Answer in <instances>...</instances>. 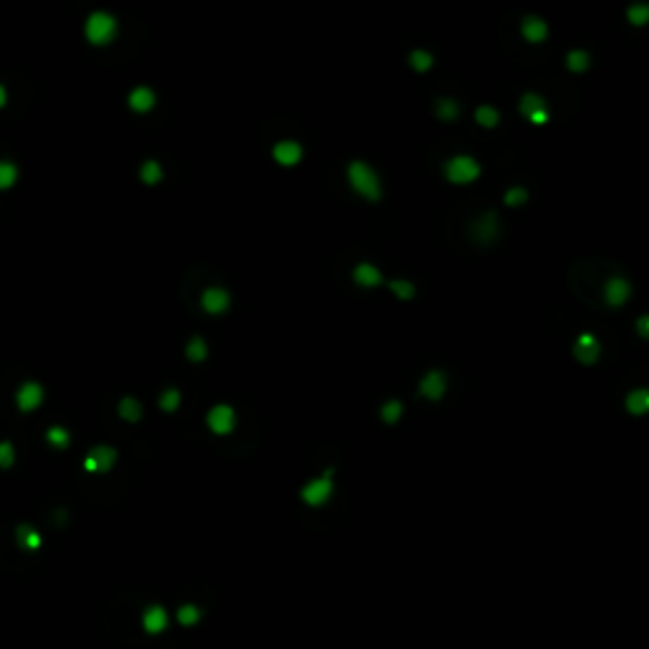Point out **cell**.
<instances>
[{"instance_id":"9c48e42d","label":"cell","mask_w":649,"mask_h":649,"mask_svg":"<svg viewBox=\"0 0 649 649\" xmlns=\"http://www.w3.org/2000/svg\"><path fill=\"white\" fill-rule=\"evenodd\" d=\"M114 459H117V452L112 446H94L84 459V467L86 472H110L114 467Z\"/></svg>"},{"instance_id":"4dcf8cb0","label":"cell","mask_w":649,"mask_h":649,"mask_svg":"<svg viewBox=\"0 0 649 649\" xmlns=\"http://www.w3.org/2000/svg\"><path fill=\"white\" fill-rule=\"evenodd\" d=\"M186 352H188V358L193 360V363H201V360H206V355H208L206 340H203V337H193V340L188 343V348H186Z\"/></svg>"},{"instance_id":"7a4b0ae2","label":"cell","mask_w":649,"mask_h":649,"mask_svg":"<svg viewBox=\"0 0 649 649\" xmlns=\"http://www.w3.org/2000/svg\"><path fill=\"white\" fill-rule=\"evenodd\" d=\"M444 178L454 186H470L479 178V163L470 155H454L444 163Z\"/></svg>"},{"instance_id":"484cf974","label":"cell","mask_w":649,"mask_h":649,"mask_svg":"<svg viewBox=\"0 0 649 649\" xmlns=\"http://www.w3.org/2000/svg\"><path fill=\"white\" fill-rule=\"evenodd\" d=\"M459 114V104L454 99H437V117L444 119V122H452Z\"/></svg>"},{"instance_id":"d590c367","label":"cell","mask_w":649,"mask_h":649,"mask_svg":"<svg viewBox=\"0 0 649 649\" xmlns=\"http://www.w3.org/2000/svg\"><path fill=\"white\" fill-rule=\"evenodd\" d=\"M16 459V452H13V444L10 441H0V467L8 470L10 464Z\"/></svg>"},{"instance_id":"ac0fdd59","label":"cell","mask_w":649,"mask_h":649,"mask_svg":"<svg viewBox=\"0 0 649 649\" xmlns=\"http://www.w3.org/2000/svg\"><path fill=\"white\" fill-rule=\"evenodd\" d=\"M497 231H500V226H497V216H495V213H485V216L475 223V236L485 243L492 241L495 236H497Z\"/></svg>"},{"instance_id":"74e56055","label":"cell","mask_w":649,"mask_h":649,"mask_svg":"<svg viewBox=\"0 0 649 649\" xmlns=\"http://www.w3.org/2000/svg\"><path fill=\"white\" fill-rule=\"evenodd\" d=\"M6 99H8V97H6V89L0 86V107H6Z\"/></svg>"},{"instance_id":"2e32d148","label":"cell","mask_w":649,"mask_h":649,"mask_svg":"<svg viewBox=\"0 0 649 649\" xmlns=\"http://www.w3.org/2000/svg\"><path fill=\"white\" fill-rule=\"evenodd\" d=\"M142 629L148 634H160L168 629V611L163 606H150L145 614H142Z\"/></svg>"},{"instance_id":"44dd1931","label":"cell","mask_w":649,"mask_h":649,"mask_svg":"<svg viewBox=\"0 0 649 649\" xmlns=\"http://www.w3.org/2000/svg\"><path fill=\"white\" fill-rule=\"evenodd\" d=\"M475 119H477L479 127H487V130H492V127L500 125V112L492 110V107H477V112H475Z\"/></svg>"},{"instance_id":"8d00e7d4","label":"cell","mask_w":649,"mask_h":649,"mask_svg":"<svg viewBox=\"0 0 649 649\" xmlns=\"http://www.w3.org/2000/svg\"><path fill=\"white\" fill-rule=\"evenodd\" d=\"M637 335L649 340V314H641L639 320H637Z\"/></svg>"},{"instance_id":"f546056e","label":"cell","mask_w":649,"mask_h":649,"mask_svg":"<svg viewBox=\"0 0 649 649\" xmlns=\"http://www.w3.org/2000/svg\"><path fill=\"white\" fill-rule=\"evenodd\" d=\"M18 180V168L13 163H0V190H6V188H10L13 183Z\"/></svg>"},{"instance_id":"8992f818","label":"cell","mask_w":649,"mask_h":649,"mask_svg":"<svg viewBox=\"0 0 649 649\" xmlns=\"http://www.w3.org/2000/svg\"><path fill=\"white\" fill-rule=\"evenodd\" d=\"M573 355H576V360L583 363V366H594L596 360H599V355H601L599 337H596L594 332H581V335L576 337V343H573Z\"/></svg>"},{"instance_id":"277c9868","label":"cell","mask_w":649,"mask_h":649,"mask_svg":"<svg viewBox=\"0 0 649 649\" xmlns=\"http://www.w3.org/2000/svg\"><path fill=\"white\" fill-rule=\"evenodd\" d=\"M117 33V21L110 13H92L86 21V39L92 41L94 46H104L110 43Z\"/></svg>"},{"instance_id":"cb8c5ba5","label":"cell","mask_w":649,"mask_h":649,"mask_svg":"<svg viewBox=\"0 0 649 649\" xmlns=\"http://www.w3.org/2000/svg\"><path fill=\"white\" fill-rule=\"evenodd\" d=\"M18 543L28 548V550H36V548H41V535L33 530L31 525H21L18 528Z\"/></svg>"},{"instance_id":"5b68a950","label":"cell","mask_w":649,"mask_h":649,"mask_svg":"<svg viewBox=\"0 0 649 649\" xmlns=\"http://www.w3.org/2000/svg\"><path fill=\"white\" fill-rule=\"evenodd\" d=\"M517 110H520V114H523L530 125H548V119H550L548 102L540 94H535V92H525L520 104H517Z\"/></svg>"},{"instance_id":"7402d4cb","label":"cell","mask_w":649,"mask_h":649,"mask_svg":"<svg viewBox=\"0 0 649 649\" xmlns=\"http://www.w3.org/2000/svg\"><path fill=\"white\" fill-rule=\"evenodd\" d=\"M626 21L632 26H647L649 23V6L647 3H634L626 10Z\"/></svg>"},{"instance_id":"ffe728a7","label":"cell","mask_w":649,"mask_h":649,"mask_svg":"<svg viewBox=\"0 0 649 649\" xmlns=\"http://www.w3.org/2000/svg\"><path fill=\"white\" fill-rule=\"evenodd\" d=\"M566 66L573 74H581V71H586L591 66V56L586 51H571V54L566 56Z\"/></svg>"},{"instance_id":"603a6c76","label":"cell","mask_w":649,"mask_h":649,"mask_svg":"<svg viewBox=\"0 0 649 649\" xmlns=\"http://www.w3.org/2000/svg\"><path fill=\"white\" fill-rule=\"evenodd\" d=\"M140 178H142V183L155 186V183L163 180V168H160L155 160H148V163H142V168H140Z\"/></svg>"},{"instance_id":"ba28073f","label":"cell","mask_w":649,"mask_h":649,"mask_svg":"<svg viewBox=\"0 0 649 649\" xmlns=\"http://www.w3.org/2000/svg\"><path fill=\"white\" fill-rule=\"evenodd\" d=\"M208 426H211L213 434H231L236 426V414L234 408L226 406V403H219L208 411Z\"/></svg>"},{"instance_id":"e0dca14e","label":"cell","mask_w":649,"mask_h":649,"mask_svg":"<svg viewBox=\"0 0 649 649\" xmlns=\"http://www.w3.org/2000/svg\"><path fill=\"white\" fill-rule=\"evenodd\" d=\"M626 411L632 416H644L649 414V388H637L626 396Z\"/></svg>"},{"instance_id":"d6a6232c","label":"cell","mask_w":649,"mask_h":649,"mask_svg":"<svg viewBox=\"0 0 649 649\" xmlns=\"http://www.w3.org/2000/svg\"><path fill=\"white\" fill-rule=\"evenodd\" d=\"M505 203H508L510 208L528 203V190H525V188H510L508 193H505Z\"/></svg>"},{"instance_id":"1f68e13d","label":"cell","mask_w":649,"mask_h":649,"mask_svg":"<svg viewBox=\"0 0 649 649\" xmlns=\"http://www.w3.org/2000/svg\"><path fill=\"white\" fill-rule=\"evenodd\" d=\"M391 292L396 294V297H401V299H411L416 294V287L411 282H406V279H393V282H391Z\"/></svg>"},{"instance_id":"9a60e30c","label":"cell","mask_w":649,"mask_h":649,"mask_svg":"<svg viewBox=\"0 0 649 649\" xmlns=\"http://www.w3.org/2000/svg\"><path fill=\"white\" fill-rule=\"evenodd\" d=\"M228 292L219 290V287H213V290H206L203 297H201V305H203V310L208 314H221L228 310Z\"/></svg>"},{"instance_id":"83f0119b","label":"cell","mask_w":649,"mask_h":649,"mask_svg":"<svg viewBox=\"0 0 649 649\" xmlns=\"http://www.w3.org/2000/svg\"><path fill=\"white\" fill-rule=\"evenodd\" d=\"M178 621L183 626H193L201 621V609L198 606H193V603H186V606H180L178 609Z\"/></svg>"},{"instance_id":"30bf717a","label":"cell","mask_w":649,"mask_h":649,"mask_svg":"<svg viewBox=\"0 0 649 649\" xmlns=\"http://www.w3.org/2000/svg\"><path fill=\"white\" fill-rule=\"evenodd\" d=\"M419 393H421L423 399L439 401L446 393V376L441 370H429L421 378V383H419Z\"/></svg>"},{"instance_id":"8fae6325","label":"cell","mask_w":649,"mask_h":649,"mask_svg":"<svg viewBox=\"0 0 649 649\" xmlns=\"http://www.w3.org/2000/svg\"><path fill=\"white\" fill-rule=\"evenodd\" d=\"M274 160L279 165H284V168H292V165H297L299 160H302V145L294 140H282L274 145Z\"/></svg>"},{"instance_id":"3957f363","label":"cell","mask_w":649,"mask_h":649,"mask_svg":"<svg viewBox=\"0 0 649 649\" xmlns=\"http://www.w3.org/2000/svg\"><path fill=\"white\" fill-rule=\"evenodd\" d=\"M332 492H335V482H332V470H325L322 472V477L317 479H310L305 487H302V492H299V497L310 505V508H320V505H325V502L332 497Z\"/></svg>"},{"instance_id":"d6986e66","label":"cell","mask_w":649,"mask_h":649,"mask_svg":"<svg viewBox=\"0 0 649 649\" xmlns=\"http://www.w3.org/2000/svg\"><path fill=\"white\" fill-rule=\"evenodd\" d=\"M152 104H155V94L150 92L148 86H137L132 94H130V107H132L134 112H148V110H152Z\"/></svg>"},{"instance_id":"d4e9b609","label":"cell","mask_w":649,"mask_h":649,"mask_svg":"<svg viewBox=\"0 0 649 649\" xmlns=\"http://www.w3.org/2000/svg\"><path fill=\"white\" fill-rule=\"evenodd\" d=\"M119 416H122V419H127V421H140L142 406L134 399H130V396H127V399L119 401Z\"/></svg>"},{"instance_id":"5bb4252c","label":"cell","mask_w":649,"mask_h":649,"mask_svg":"<svg viewBox=\"0 0 649 649\" xmlns=\"http://www.w3.org/2000/svg\"><path fill=\"white\" fill-rule=\"evenodd\" d=\"M41 401H43V388H41L39 383L21 386V391H18V396H16V403H18L21 411H33V408H39Z\"/></svg>"},{"instance_id":"6da1fadb","label":"cell","mask_w":649,"mask_h":649,"mask_svg":"<svg viewBox=\"0 0 649 649\" xmlns=\"http://www.w3.org/2000/svg\"><path fill=\"white\" fill-rule=\"evenodd\" d=\"M348 180H350V188L355 190L360 198L370 201V203H378L381 196H383L378 172L368 163H363V160H352V163L348 165Z\"/></svg>"},{"instance_id":"4fadbf2b","label":"cell","mask_w":649,"mask_h":649,"mask_svg":"<svg viewBox=\"0 0 649 649\" xmlns=\"http://www.w3.org/2000/svg\"><path fill=\"white\" fill-rule=\"evenodd\" d=\"M520 31H523V39L528 41V43H543V41L548 39V23L538 16L525 18L523 26H520Z\"/></svg>"},{"instance_id":"52a82bcc","label":"cell","mask_w":649,"mask_h":649,"mask_svg":"<svg viewBox=\"0 0 649 649\" xmlns=\"http://www.w3.org/2000/svg\"><path fill=\"white\" fill-rule=\"evenodd\" d=\"M632 297V284L624 277H611L603 284V302L609 307H624Z\"/></svg>"},{"instance_id":"4316f807","label":"cell","mask_w":649,"mask_h":649,"mask_svg":"<svg viewBox=\"0 0 649 649\" xmlns=\"http://www.w3.org/2000/svg\"><path fill=\"white\" fill-rule=\"evenodd\" d=\"M408 63H411V69L414 71L423 74V71H429L431 66H434V59H431L429 51H414V54L408 56Z\"/></svg>"},{"instance_id":"836d02e7","label":"cell","mask_w":649,"mask_h":649,"mask_svg":"<svg viewBox=\"0 0 649 649\" xmlns=\"http://www.w3.org/2000/svg\"><path fill=\"white\" fill-rule=\"evenodd\" d=\"M178 406H180V393L175 391V388H170V391H165L163 396H160V408H163V411H175Z\"/></svg>"},{"instance_id":"f1b7e54d","label":"cell","mask_w":649,"mask_h":649,"mask_svg":"<svg viewBox=\"0 0 649 649\" xmlns=\"http://www.w3.org/2000/svg\"><path fill=\"white\" fill-rule=\"evenodd\" d=\"M401 414H403L401 401H386L383 406H381V419H383L386 423H396L401 419Z\"/></svg>"},{"instance_id":"7c38bea8","label":"cell","mask_w":649,"mask_h":649,"mask_svg":"<svg viewBox=\"0 0 649 649\" xmlns=\"http://www.w3.org/2000/svg\"><path fill=\"white\" fill-rule=\"evenodd\" d=\"M352 282L358 284V287H363V290H373V287H378V284L383 282V277H381V272H378L373 264L363 261V264H358L352 269Z\"/></svg>"},{"instance_id":"e575fe53","label":"cell","mask_w":649,"mask_h":649,"mask_svg":"<svg viewBox=\"0 0 649 649\" xmlns=\"http://www.w3.org/2000/svg\"><path fill=\"white\" fill-rule=\"evenodd\" d=\"M46 439H48V441H51L54 446H61V449H63L66 444H69V434H66V431H63L61 426H51V429L46 431Z\"/></svg>"}]
</instances>
